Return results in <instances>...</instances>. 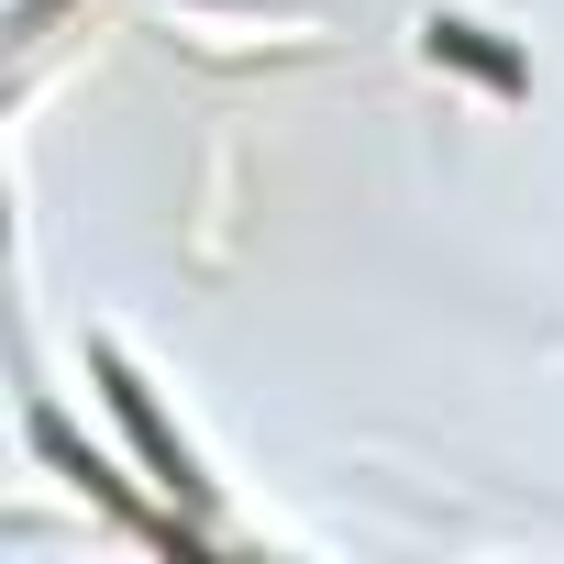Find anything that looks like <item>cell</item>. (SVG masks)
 <instances>
[{
    "instance_id": "6da1fadb",
    "label": "cell",
    "mask_w": 564,
    "mask_h": 564,
    "mask_svg": "<svg viewBox=\"0 0 564 564\" xmlns=\"http://www.w3.org/2000/svg\"><path fill=\"white\" fill-rule=\"evenodd\" d=\"M188 45H311V23H210V12H177Z\"/></svg>"
}]
</instances>
